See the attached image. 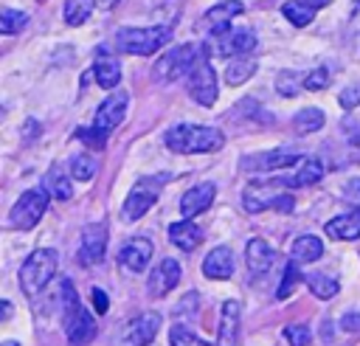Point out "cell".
<instances>
[{
    "instance_id": "1",
    "label": "cell",
    "mask_w": 360,
    "mask_h": 346,
    "mask_svg": "<svg viewBox=\"0 0 360 346\" xmlns=\"http://www.w3.org/2000/svg\"><path fill=\"white\" fill-rule=\"evenodd\" d=\"M225 135L214 127H200V124H180L166 132V146L180 155H202V152H217L222 149Z\"/></svg>"
},
{
    "instance_id": "2",
    "label": "cell",
    "mask_w": 360,
    "mask_h": 346,
    "mask_svg": "<svg viewBox=\"0 0 360 346\" xmlns=\"http://www.w3.org/2000/svg\"><path fill=\"white\" fill-rule=\"evenodd\" d=\"M62 301H65V338H68V346H87L96 338L98 323L79 304V295H76L70 278L62 281Z\"/></svg>"
},
{
    "instance_id": "3",
    "label": "cell",
    "mask_w": 360,
    "mask_h": 346,
    "mask_svg": "<svg viewBox=\"0 0 360 346\" xmlns=\"http://www.w3.org/2000/svg\"><path fill=\"white\" fill-rule=\"evenodd\" d=\"M56 262H59V256H56L53 248H39V250H34V253L22 262V267H20V287H22V293H25V295L42 293V290L48 287V281L56 276Z\"/></svg>"
},
{
    "instance_id": "4",
    "label": "cell",
    "mask_w": 360,
    "mask_h": 346,
    "mask_svg": "<svg viewBox=\"0 0 360 346\" xmlns=\"http://www.w3.org/2000/svg\"><path fill=\"white\" fill-rule=\"evenodd\" d=\"M169 39H172V28H166V25L121 28V31H115V48L124 51V53H135V56H149L160 45H166Z\"/></svg>"
},
{
    "instance_id": "5",
    "label": "cell",
    "mask_w": 360,
    "mask_h": 346,
    "mask_svg": "<svg viewBox=\"0 0 360 346\" xmlns=\"http://www.w3.org/2000/svg\"><path fill=\"white\" fill-rule=\"evenodd\" d=\"M205 51V45H194V42H186V45H174L172 51H166L158 65H155V79L158 82H174L180 79L183 73L191 70V65L200 59V53Z\"/></svg>"
},
{
    "instance_id": "6",
    "label": "cell",
    "mask_w": 360,
    "mask_h": 346,
    "mask_svg": "<svg viewBox=\"0 0 360 346\" xmlns=\"http://www.w3.org/2000/svg\"><path fill=\"white\" fill-rule=\"evenodd\" d=\"M186 90H188V96H191L200 107H214V101H217V76H214V68H211V62H208V48H205V51L200 53V59L191 65Z\"/></svg>"
},
{
    "instance_id": "7",
    "label": "cell",
    "mask_w": 360,
    "mask_h": 346,
    "mask_svg": "<svg viewBox=\"0 0 360 346\" xmlns=\"http://www.w3.org/2000/svg\"><path fill=\"white\" fill-rule=\"evenodd\" d=\"M166 180H169V174H160V177H141V180L132 186V191L127 194V200H124V208H121L124 219H129V222L141 219V217L158 203V197H160V183H166Z\"/></svg>"
},
{
    "instance_id": "8",
    "label": "cell",
    "mask_w": 360,
    "mask_h": 346,
    "mask_svg": "<svg viewBox=\"0 0 360 346\" xmlns=\"http://www.w3.org/2000/svg\"><path fill=\"white\" fill-rule=\"evenodd\" d=\"M48 191L45 188H31V191H25V194H20V200L11 205V211H8V225L11 228H22V231H28V228H34L39 219H42V214H45V208H48Z\"/></svg>"
},
{
    "instance_id": "9",
    "label": "cell",
    "mask_w": 360,
    "mask_h": 346,
    "mask_svg": "<svg viewBox=\"0 0 360 346\" xmlns=\"http://www.w3.org/2000/svg\"><path fill=\"white\" fill-rule=\"evenodd\" d=\"M158 329H160V315L158 312H141V315H135L132 321L124 323V329L118 335V343L121 346H146V343L155 340Z\"/></svg>"
},
{
    "instance_id": "10",
    "label": "cell",
    "mask_w": 360,
    "mask_h": 346,
    "mask_svg": "<svg viewBox=\"0 0 360 346\" xmlns=\"http://www.w3.org/2000/svg\"><path fill=\"white\" fill-rule=\"evenodd\" d=\"M301 152L298 149H290V146H281V149H273V152H259L253 158H242V169H250V172H270V169H287V166H295L301 163Z\"/></svg>"
},
{
    "instance_id": "11",
    "label": "cell",
    "mask_w": 360,
    "mask_h": 346,
    "mask_svg": "<svg viewBox=\"0 0 360 346\" xmlns=\"http://www.w3.org/2000/svg\"><path fill=\"white\" fill-rule=\"evenodd\" d=\"M107 253V225L104 222H90L82 231V245H79V262L82 264H98Z\"/></svg>"
},
{
    "instance_id": "12",
    "label": "cell",
    "mask_w": 360,
    "mask_h": 346,
    "mask_svg": "<svg viewBox=\"0 0 360 346\" xmlns=\"http://www.w3.org/2000/svg\"><path fill=\"white\" fill-rule=\"evenodd\" d=\"M152 259V242L146 236H135V239H127L118 250V264L129 273H141Z\"/></svg>"
},
{
    "instance_id": "13",
    "label": "cell",
    "mask_w": 360,
    "mask_h": 346,
    "mask_svg": "<svg viewBox=\"0 0 360 346\" xmlns=\"http://www.w3.org/2000/svg\"><path fill=\"white\" fill-rule=\"evenodd\" d=\"M124 115H127V93H124V90H115L110 98H104V101L98 104L93 124H96L98 129H104V132H112V129L124 121Z\"/></svg>"
},
{
    "instance_id": "14",
    "label": "cell",
    "mask_w": 360,
    "mask_h": 346,
    "mask_svg": "<svg viewBox=\"0 0 360 346\" xmlns=\"http://www.w3.org/2000/svg\"><path fill=\"white\" fill-rule=\"evenodd\" d=\"M242 205H245V211H250V214H259V211H264V208L292 211V197H290V194H267L264 188L253 186V188H245Z\"/></svg>"
},
{
    "instance_id": "15",
    "label": "cell",
    "mask_w": 360,
    "mask_h": 346,
    "mask_svg": "<svg viewBox=\"0 0 360 346\" xmlns=\"http://www.w3.org/2000/svg\"><path fill=\"white\" fill-rule=\"evenodd\" d=\"M273 259H276V253H273V248H270L264 239H250V242L245 245V262H248V276H250V281H259L264 273H270Z\"/></svg>"
},
{
    "instance_id": "16",
    "label": "cell",
    "mask_w": 360,
    "mask_h": 346,
    "mask_svg": "<svg viewBox=\"0 0 360 346\" xmlns=\"http://www.w3.org/2000/svg\"><path fill=\"white\" fill-rule=\"evenodd\" d=\"M180 276H183L180 262H174V259H163V262L149 273V295H152V298H163L169 290L177 287Z\"/></svg>"
},
{
    "instance_id": "17",
    "label": "cell",
    "mask_w": 360,
    "mask_h": 346,
    "mask_svg": "<svg viewBox=\"0 0 360 346\" xmlns=\"http://www.w3.org/2000/svg\"><path fill=\"white\" fill-rule=\"evenodd\" d=\"M242 11H245V6H242L239 0H225V3L211 6V8L202 14V23H205V28H208L214 37H219V34L228 31L231 20H233L236 14H242Z\"/></svg>"
},
{
    "instance_id": "18",
    "label": "cell",
    "mask_w": 360,
    "mask_h": 346,
    "mask_svg": "<svg viewBox=\"0 0 360 346\" xmlns=\"http://www.w3.org/2000/svg\"><path fill=\"white\" fill-rule=\"evenodd\" d=\"M256 48V34L248 31V28H239V31H225L217 37V53L222 56H245Z\"/></svg>"
},
{
    "instance_id": "19",
    "label": "cell",
    "mask_w": 360,
    "mask_h": 346,
    "mask_svg": "<svg viewBox=\"0 0 360 346\" xmlns=\"http://www.w3.org/2000/svg\"><path fill=\"white\" fill-rule=\"evenodd\" d=\"M239 321H242V307H239V301H225L222 309H219L217 346H236V338H239Z\"/></svg>"
},
{
    "instance_id": "20",
    "label": "cell",
    "mask_w": 360,
    "mask_h": 346,
    "mask_svg": "<svg viewBox=\"0 0 360 346\" xmlns=\"http://www.w3.org/2000/svg\"><path fill=\"white\" fill-rule=\"evenodd\" d=\"M214 194H217L214 183H197V186H191V188L180 197V214H183L186 219L202 214V211L214 203Z\"/></svg>"
},
{
    "instance_id": "21",
    "label": "cell",
    "mask_w": 360,
    "mask_h": 346,
    "mask_svg": "<svg viewBox=\"0 0 360 346\" xmlns=\"http://www.w3.org/2000/svg\"><path fill=\"white\" fill-rule=\"evenodd\" d=\"M202 273H205L208 278H214V281L231 278V276H233V253H231V248H225V245L214 248V250L205 256V262H202Z\"/></svg>"
},
{
    "instance_id": "22",
    "label": "cell",
    "mask_w": 360,
    "mask_h": 346,
    "mask_svg": "<svg viewBox=\"0 0 360 346\" xmlns=\"http://www.w3.org/2000/svg\"><path fill=\"white\" fill-rule=\"evenodd\" d=\"M326 236L340 239V242H354V239H360V208L346 211V214L329 219V222H326Z\"/></svg>"
},
{
    "instance_id": "23",
    "label": "cell",
    "mask_w": 360,
    "mask_h": 346,
    "mask_svg": "<svg viewBox=\"0 0 360 346\" xmlns=\"http://www.w3.org/2000/svg\"><path fill=\"white\" fill-rule=\"evenodd\" d=\"M169 239H172V245H174V248H180V250L191 253V250L202 242V228H200V225H194V222H188V219L183 217L180 222H172V225H169Z\"/></svg>"
},
{
    "instance_id": "24",
    "label": "cell",
    "mask_w": 360,
    "mask_h": 346,
    "mask_svg": "<svg viewBox=\"0 0 360 346\" xmlns=\"http://www.w3.org/2000/svg\"><path fill=\"white\" fill-rule=\"evenodd\" d=\"M323 177V163L318 158H304L301 160V169L292 174V177H281L276 180V186H292V188H301V186H312Z\"/></svg>"
},
{
    "instance_id": "25",
    "label": "cell",
    "mask_w": 360,
    "mask_h": 346,
    "mask_svg": "<svg viewBox=\"0 0 360 346\" xmlns=\"http://www.w3.org/2000/svg\"><path fill=\"white\" fill-rule=\"evenodd\" d=\"M321 256H323V242H321L318 236H309V233L298 236V239L292 242V248H290V259H295L298 264H301V262H315V259H321Z\"/></svg>"
},
{
    "instance_id": "26",
    "label": "cell",
    "mask_w": 360,
    "mask_h": 346,
    "mask_svg": "<svg viewBox=\"0 0 360 346\" xmlns=\"http://www.w3.org/2000/svg\"><path fill=\"white\" fill-rule=\"evenodd\" d=\"M45 191H48L53 200H70L73 186H70V180H68V172H65L59 163L48 169V174H45Z\"/></svg>"
},
{
    "instance_id": "27",
    "label": "cell",
    "mask_w": 360,
    "mask_h": 346,
    "mask_svg": "<svg viewBox=\"0 0 360 346\" xmlns=\"http://www.w3.org/2000/svg\"><path fill=\"white\" fill-rule=\"evenodd\" d=\"M323 110L321 107H304V110H298L295 115H292V129L298 132V135H309V132H318L321 127H323Z\"/></svg>"
},
{
    "instance_id": "28",
    "label": "cell",
    "mask_w": 360,
    "mask_h": 346,
    "mask_svg": "<svg viewBox=\"0 0 360 346\" xmlns=\"http://www.w3.org/2000/svg\"><path fill=\"white\" fill-rule=\"evenodd\" d=\"M93 79H96L98 87L112 90V87H118V82H121V65H118L115 59H98V62L93 65Z\"/></svg>"
},
{
    "instance_id": "29",
    "label": "cell",
    "mask_w": 360,
    "mask_h": 346,
    "mask_svg": "<svg viewBox=\"0 0 360 346\" xmlns=\"http://www.w3.org/2000/svg\"><path fill=\"white\" fill-rule=\"evenodd\" d=\"M253 73H256V62H253V59H233V62H228V68H225V84L239 87V84H245Z\"/></svg>"
},
{
    "instance_id": "30",
    "label": "cell",
    "mask_w": 360,
    "mask_h": 346,
    "mask_svg": "<svg viewBox=\"0 0 360 346\" xmlns=\"http://www.w3.org/2000/svg\"><path fill=\"white\" fill-rule=\"evenodd\" d=\"M315 11H318V8H312V6H307V3H301V0H287V3L281 6V14H284L292 25H298V28L309 25V20L315 17Z\"/></svg>"
},
{
    "instance_id": "31",
    "label": "cell",
    "mask_w": 360,
    "mask_h": 346,
    "mask_svg": "<svg viewBox=\"0 0 360 346\" xmlns=\"http://www.w3.org/2000/svg\"><path fill=\"white\" fill-rule=\"evenodd\" d=\"M96 174H98V160H96L93 155H76V158L70 160V177L87 183V180H93Z\"/></svg>"
},
{
    "instance_id": "32",
    "label": "cell",
    "mask_w": 360,
    "mask_h": 346,
    "mask_svg": "<svg viewBox=\"0 0 360 346\" xmlns=\"http://www.w3.org/2000/svg\"><path fill=\"white\" fill-rule=\"evenodd\" d=\"M93 6H96V0H68L65 3V20H68V25H82L90 17Z\"/></svg>"
},
{
    "instance_id": "33",
    "label": "cell",
    "mask_w": 360,
    "mask_h": 346,
    "mask_svg": "<svg viewBox=\"0 0 360 346\" xmlns=\"http://www.w3.org/2000/svg\"><path fill=\"white\" fill-rule=\"evenodd\" d=\"M298 281H301V270H298V262H295V259H290V264L284 267V276H281V281H278L276 298H281V301H284V298H290Z\"/></svg>"
},
{
    "instance_id": "34",
    "label": "cell",
    "mask_w": 360,
    "mask_h": 346,
    "mask_svg": "<svg viewBox=\"0 0 360 346\" xmlns=\"http://www.w3.org/2000/svg\"><path fill=\"white\" fill-rule=\"evenodd\" d=\"M307 287L318 295V298H332L338 290H340V284L335 281V278H329V276H321V273H312V276H307Z\"/></svg>"
},
{
    "instance_id": "35",
    "label": "cell",
    "mask_w": 360,
    "mask_h": 346,
    "mask_svg": "<svg viewBox=\"0 0 360 346\" xmlns=\"http://www.w3.org/2000/svg\"><path fill=\"white\" fill-rule=\"evenodd\" d=\"M169 343H172V346H211V343H205L200 335H194V332H191L188 326H183V323H174V326H172Z\"/></svg>"
},
{
    "instance_id": "36",
    "label": "cell",
    "mask_w": 360,
    "mask_h": 346,
    "mask_svg": "<svg viewBox=\"0 0 360 346\" xmlns=\"http://www.w3.org/2000/svg\"><path fill=\"white\" fill-rule=\"evenodd\" d=\"M25 23H28V14L22 11H14V8L0 11V34H17L25 28Z\"/></svg>"
},
{
    "instance_id": "37",
    "label": "cell",
    "mask_w": 360,
    "mask_h": 346,
    "mask_svg": "<svg viewBox=\"0 0 360 346\" xmlns=\"http://www.w3.org/2000/svg\"><path fill=\"white\" fill-rule=\"evenodd\" d=\"M107 135H110V132L98 129L96 124H93V127H79V129H76V138H79V141H84V143H87L90 149H96V152H98V149H104Z\"/></svg>"
},
{
    "instance_id": "38",
    "label": "cell",
    "mask_w": 360,
    "mask_h": 346,
    "mask_svg": "<svg viewBox=\"0 0 360 346\" xmlns=\"http://www.w3.org/2000/svg\"><path fill=\"white\" fill-rule=\"evenodd\" d=\"M298 73L295 70H281L278 73V79H276V90L281 93V96H295L298 93Z\"/></svg>"
},
{
    "instance_id": "39",
    "label": "cell",
    "mask_w": 360,
    "mask_h": 346,
    "mask_svg": "<svg viewBox=\"0 0 360 346\" xmlns=\"http://www.w3.org/2000/svg\"><path fill=\"white\" fill-rule=\"evenodd\" d=\"M284 335H287L290 346H309V340H312V332H309V326H304V323H292V326H287Z\"/></svg>"
},
{
    "instance_id": "40",
    "label": "cell",
    "mask_w": 360,
    "mask_h": 346,
    "mask_svg": "<svg viewBox=\"0 0 360 346\" xmlns=\"http://www.w3.org/2000/svg\"><path fill=\"white\" fill-rule=\"evenodd\" d=\"M304 87L307 90H323V87H329V70L323 68V65H318L312 73H307V79H304Z\"/></svg>"
},
{
    "instance_id": "41",
    "label": "cell",
    "mask_w": 360,
    "mask_h": 346,
    "mask_svg": "<svg viewBox=\"0 0 360 346\" xmlns=\"http://www.w3.org/2000/svg\"><path fill=\"white\" fill-rule=\"evenodd\" d=\"M338 101H340V107H343V110H352V107H357V104H360V84H352V87H346V90L338 96Z\"/></svg>"
},
{
    "instance_id": "42",
    "label": "cell",
    "mask_w": 360,
    "mask_h": 346,
    "mask_svg": "<svg viewBox=\"0 0 360 346\" xmlns=\"http://www.w3.org/2000/svg\"><path fill=\"white\" fill-rule=\"evenodd\" d=\"M340 329L343 332H360V312H346L340 318Z\"/></svg>"
},
{
    "instance_id": "43",
    "label": "cell",
    "mask_w": 360,
    "mask_h": 346,
    "mask_svg": "<svg viewBox=\"0 0 360 346\" xmlns=\"http://www.w3.org/2000/svg\"><path fill=\"white\" fill-rule=\"evenodd\" d=\"M343 200H349V203H357V200H360V177H354V180L346 183V188H343Z\"/></svg>"
},
{
    "instance_id": "44",
    "label": "cell",
    "mask_w": 360,
    "mask_h": 346,
    "mask_svg": "<svg viewBox=\"0 0 360 346\" xmlns=\"http://www.w3.org/2000/svg\"><path fill=\"white\" fill-rule=\"evenodd\" d=\"M93 307H96V312H107V295L101 287H93Z\"/></svg>"
},
{
    "instance_id": "45",
    "label": "cell",
    "mask_w": 360,
    "mask_h": 346,
    "mask_svg": "<svg viewBox=\"0 0 360 346\" xmlns=\"http://www.w3.org/2000/svg\"><path fill=\"white\" fill-rule=\"evenodd\" d=\"M96 6H98V8H104V11H110V8H115V6H118V0H96Z\"/></svg>"
},
{
    "instance_id": "46",
    "label": "cell",
    "mask_w": 360,
    "mask_h": 346,
    "mask_svg": "<svg viewBox=\"0 0 360 346\" xmlns=\"http://www.w3.org/2000/svg\"><path fill=\"white\" fill-rule=\"evenodd\" d=\"M301 3H307V6H312V8H323V6H329L332 0H301Z\"/></svg>"
},
{
    "instance_id": "47",
    "label": "cell",
    "mask_w": 360,
    "mask_h": 346,
    "mask_svg": "<svg viewBox=\"0 0 360 346\" xmlns=\"http://www.w3.org/2000/svg\"><path fill=\"white\" fill-rule=\"evenodd\" d=\"M3 318H11V301H3Z\"/></svg>"
},
{
    "instance_id": "48",
    "label": "cell",
    "mask_w": 360,
    "mask_h": 346,
    "mask_svg": "<svg viewBox=\"0 0 360 346\" xmlns=\"http://www.w3.org/2000/svg\"><path fill=\"white\" fill-rule=\"evenodd\" d=\"M3 346H20V343H14V340H6V343H3Z\"/></svg>"
}]
</instances>
